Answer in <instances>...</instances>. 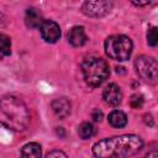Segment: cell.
Segmentation results:
<instances>
[{"label": "cell", "mask_w": 158, "mask_h": 158, "mask_svg": "<svg viewBox=\"0 0 158 158\" xmlns=\"http://www.w3.org/2000/svg\"><path fill=\"white\" fill-rule=\"evenodd\" d=\"M143 141L137 135H121L104 138L93 146L96 158H127L141 151Z\"/></svg>", "instance_id": "1"}, {"label": "cell", "mask_w": 158, "mask_h": 158, "mask_svg": "<svg viewBox=\"0 0 158 158\" xmlns=\"http://www.w3.org/2000/svg\"><path fill=\"white\" fill-rule=\"evenodd\" d=\"M0 123L15 132L23 131L30 123V112L26 104L14 95L1 98Z\"/></svg>", "instance_id": "2"}, {"label": "cell", "mask_w": 158, "mask_h": 158, "mask_svg": "<svg viewBox=\"0 0 158 158\" xmlns=\"http://www.w3.org/2000/svg\"><path fill=\"white\" fill-rule=\"evenodd\" d=\"M81 72L84 79L90 86L101 85L109 77V65L100 57H88L81 63Z\"/></svg>", "instance_id": "3"}, {"label": "cell", "mask_w": 158, "mask_h": 158, "mask_svg": "<svg viewBox=\"0 0 158 158\" xmlns=\"http://www.w3.org/2000/svg\"><path fill=\"white\" fill-rule=\"evenodd\" d=\"M132 41L123 35H114L105 41V53L115 60L123 62L130 58L132 53Z\"/></svg>", "instance_id": "4"}, {"label": "cell", "mask_w": 158, "mask_h": 158, "mask_svg": "<svg viewBox=\"0 0 158 158\" xmlns=\"http://www.w3.org/2000/svg\"><path fill=\"white\" fill-rule=\"evenodd\" d=\"M137 74L147 83L156 84L158 80V64L156 58L148 56H141L135 60Z\"/></svg>", "instance_id": "5"}, {"label": "cell", "mask_w": 158, "mask_h": 158, "mask_svg": "<svg viewBox=\"0 0 158 158\" xmlns=\"http://www.w3.org/2000/svg\"><path fill=\"white\" fill-rule=\"evenodd\" d=\"M112 4L109 1H85L81 6L83 12L86 16L101 17L110 12Z\"/></svg>", "instance_id": "6"}, {"label": "cell", "mask_w": 158, "mask_h": 158, "mask_svg": "<svg viewBox=\"0 0 158 158\" xmlns=\"http://www.w3.org/2000/svg\"><path fill=\"white\" fill-rule=\"evenodd\" d=\"M40 32L42 38L48 43H56L60 37V27L53 20H43L40 26Z\"/></svg>", "instance_id": "7"}, {"label": "cell", "mask_w": 158, "mask_h": 158, "mask_svg": "<svg viewBox=\"0 0 158 158\" xmlns=\"http://www.w3.org/2000/svg\"><path fill=\"white\" fill-rule=\"evenodd\" d=\"M102 99L107 105L117 106L122 100V93H121L120 86L114 83L109 84L102 91Z\"/></svg>", "instance_id": "8"}, {"label": "cell", "mask_w": 158, "mask_h": 158, "mask_svg": "<svg viewBox=\"0 0 158 158\" xmlns=\"http://www.w3.org/2000/svg\"><path fill=\"white\" fill-rule=\"evenodd\" d=\"M68 41L73 47H81L86 43L88 36L85 33L84 27L81 26H74L68 32Z\"/></svg>", "instance_id": "9"}, {"label": "cell", "mask_w": 158, "mask_h": 158, "mask_svg": "<svg viewBox=\"0 0 158 158\" xmlns=\"http://www.w3.org/2000/svg\"><path fill=\"white\" fill-rule=\"evenodd\" d=\"M51 107L53 110V112L59 117V118H65L69 114H70V102L68 99L65 98H59L52 101Z\"/></svg>", "instance_id": "10"}, {"label": "cell", "mask_w": 158, "mask_h": 158, "mask_svg": "<svg viewBox=\"0 0 158 158\" xmlns=\"http://www.w3.org/2000/svg\"><path fill=\"white\" fill-rule=\"evenodd\" d=\"M25 22L28 27L31 28H37L42 25L43 22V17H42V14L35 9V7H30L26 10V14H25Z\"/></svg>", "instance_id": "11"}, {"label": "cell", "mask_w": 158, "mask_h": 158, "mask_svg": "<svg viewBox=\"0 0 158 158\" xmlns=\"http://www.w3.org/2000/svg\"><path fill=\"white\" fill-rule=\"evenodd\" d=\"M41 156H42L41 146L36 142H30L21 148L20 158H41Z\"/></svg>", "instance_id": "12"}, {"label": "cell", "mask_w": 158, "mask_h": 158, "mask_svg": "<svg viewBox=\"0 0 158 158\" xmlns=\"http://www.w3.org/2000/svg\"><path fill=\"white\" fill-rule=\"evenodd\" d=\"M109 123L116 128L125 127L127 125V116L125 112H122L120 110H114L109 115Z\"/></svg>", "instance_id": "13"}, {"label": "cell", "mask_w": 158, "mask_h": 158, "mask_svg": "<svg viewBox=\"0 0 158 158\" xmlns=\"http://www.w3.org/2000/svg\"><path fill=\"white\" fill-rule=\"evenodd\" d=\"M10 53H11V41L6 35L0 33V60L10 56Z\"/></svg>", "instance_id": "14"}, {"label": "cell", "mask_w": 158, "mask_h": 158, "mask_svg": "<svg viewBox=\"0 0 158 158\" xmlns=\"http://www.w3.org/2000/svg\"><path fill=\"white\" fill-rule=\"evenodd\" d=\"M78 133H79V136H80L83 139H88V138H90L91 136H94L95 128H94V126H93L90 122H83V123L79 126Z\"/></svg>", "instance_id": "15"}, {"label": "cell", "mask_w": 158, "mask_h": 158, "mask_svg": "<svg viewBox=\"0 0 158 158\" xmlns=\"http://www.w3.org/2000/svg\"><path fill=\"white\" fill-rule=\"evenodd\" d=\"M147 42L149 46L156 47L158 43V35H157V27H152L147 32Z\"/></svg>", "instance_id": "16"}, {"label": "cell", "mask_w": 158, "mask_h": 158, "mask_svg": "<svg viewBox=\"0 0 158 158\" xmlns=\"http://www.w3.org/2000/svg\"><path fill=\"white\" fill-rule=\"evenodd\" d=\"M143 102H144L143 96H142V95H138V94L132 95V98H131V100H130V104H131V106H132L133 109H141L142 105H143Z\"/></svg>", "instance_id": "17"}, {"label": "cell", "mask_w": 158, "mask_h": 158, "mask_svg": "<svg viewBox=\"0 0 158 158\" xmlns=\"http://www.w3.org/2000/svg\"><path fill=\"white\" fill-rule=\"evenodd\" d=\"M46 158H68V156L64 152L56 149V151H51L49 153H47Z\"/></svg>", "instance_id": "18"}, {"label": "cell", "mask_w": 158, "mask_h": 158, "mask_svg": "<svg viewBox=\"0 0 158 158\" xmlns=\"http://www.w3.org/2000/svg\"><path fill=\"white\" fill-rule=\"evenodd\" d=\"M91 117H93V118H94V121H96V122H98V121H101V118H102V112H101L100 110H98V109H96V110H94V111H93Z\"/></svg>", "instance_id": "19"}, {"label": "cell", "mask_w": 158, "mask_h": 158, "mask_svg": "<svg viewBox=\"0 0 158 158\" xmlns=\"http://www.w3.org/2000/svg\"><path fill=\"white\" fill-rule=\"evenodd\" d=\"M146 158H158L157 151H152V152H149V153L146 156Z\"/></svg>", "instance_id": "20"}]
</instances>
